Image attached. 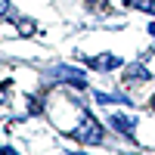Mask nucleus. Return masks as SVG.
Segmentation results:
<instances>
[{
	"instance_id": "obj_12",
	"label": "nucleus",
	"mask_w": 155,
	"mask_h": 155,
	"mask_svg": "<svg viewBox=\"0 0 155 155\" xmlns=\"http://www.w3.org/2000/svg\"><path fill=\"white\" fill-rule=\"evenodd\" d=\"M152 112H155V96H152Z\"/></svg>"
},
{
	"instance_id": "obj_6",
	"label": "nucleus",
	"mask_w": 155,
	"mask_h": 155,
	"mask_svg": "<svg viewBox=\"0 0 155 155\" xmlns=\"http://www.w3.org/2000/svg\"><path fill=\"white\" fill-rule=\"evenodd\" d=\"M16 28H19L22 34H31V31H34V22H31V19H22V22H16Z\"/></svg>"
},
{
	"instance_id": "obj_1",
	"label": "nucleus",
	"mask_w": 155,
	"mask_h": 155,
	"mask_svg": "<svg viewBox=\"0 0 155 155\" xmlns=\"http://www.w3.org/2000/svg\"><path fill=\"white\" fill-rule=\"evenodd\" d=\"M71 137L78 140V143H87V146L102 143V124H99L96 118H90V115H87V118H84L81 124H78L74 130H71Z\"/></svg>"
},
{
	"instance_id": "obj_11",
	"label": "nucleus",
	"mask_w": 155,
	"mask_h": 155,
	"mask_svg": "<svg viewBox=\"0 0 155 155\" xmlns=\"http://www.w3.org/2000/svg\"><path fill=\"white\" fill-rule=\"evenodd\" d=\"M149 34H152V37H155V25H149Z\"/></svg>"
},
{
	"instance_id": "obj_7",
	"label": "nucleus",
	"mask_w": 155,
	"mask_h": 155,
	"mask_svg": "<svg viewBox=\"0 0 155 155\" xmlns=\"http://www.w3.org/2000/svg\"><path fill=\"white\" fill-rule=\"evenodd\" d=\"M9 12V0H0V16H6Z\"/></svg>"
},
{
	"instance_id": "obj_3",
	"label": "nucleus",
	"mask_w": 155,
	"mask_h": 155,
	"mask_svg": "<svg viewBox=\"0 0 155 155\" xmlns=\"http://www.w3.org/2000/svg\"><path fill=\"white\" fill-rule=\"evenodd\" d=\"M118 56H112V53H102V56H96V59H90V68H96V71H109V68H115L118 65Z\"/></svg>"
},
{
	"instance_id": "obj_2",
	"label": "nucleus",
	"mask_w": 155,
	"mask_h": 155,
	"mask_svg": "<svg viewBox=\"0 0 155 155\" xmlns=\"http://www.w3.org/2000/svg\"><path fill=\"white\" fill-rule=\"evenodd\" d=\"M112 127H115L118 134H124V137H134L137 118H130V115H124V112H115V115H112Z\"/></svg>"
},
{
	"instance_id": "obj_4",
	"label": "nucleus",
	"mask_w": 155,
	"mask_h": 155,
	"mask_svg": "<svg viewBox=\"0 0 155 155\" xmlns=\"http://www.w3.org/2000/svg\"><path fill=\"white\" fill-rule=\"evenodd\" d=\"M124 78H127V84H130V81H146V78H149V71H146L143 65H130Z\"/></svg>"
},
{
	"instance_id": "obj_5",
	"label": "nucleus",
	"mask_w": 155,
	"mask_h": 155,
	"mask_svg": "<svg viewBox=\"0 0 155 155\" xmlns=\"http://www.w3.org/2000/svg\"><path fill=\"white\" fill-rule=\"evenodd\" d=\"M137 9H146V12H155V0H130Z\"/></svg>"
},
{
	"instance_id": "obj_9",
	"label": "nucleus",
	"mask_w": 155,
	"mask_h": 155,
	"mask_svg": "<svg viewBox=\"0 0 155 155\" xmlns=\"http://www.w3.org/2000/svg\"><path fill=\"white\" fill-rule=\"evenodd\" d=\"M6 87L9 84H0V102H3V96H6Z\"/></svg>"
},
{
	"instance_id": "obj_8",
	"label": "nucleus",
	"mask_w": 155,
	"mask_h": 155,
	"mask_svg": "<svg viewBox=\"0 0 155 155\" xmlns=\"http://www.w3.org/2000/svg\"><path fill=\"white\" fill-rule=\"evenodd\" d=\"M87 6H106V0H84Z\"/></svg>"
},
{
	"instance_id": "obj_10",
	"label": "nucleus",
	"mask_w": 155,
	"mask_h": 155,
	"mask_svg": "<svg viewBox=\"0 0 155 155\" xmlns=\"http://www.w3.org/2000/svg\"><path fill=\"white\" fill-rule=\"evenodd\" d=\"M0 155H16V152H12V149H0Z\"/></svg>"
}]
</instances>
